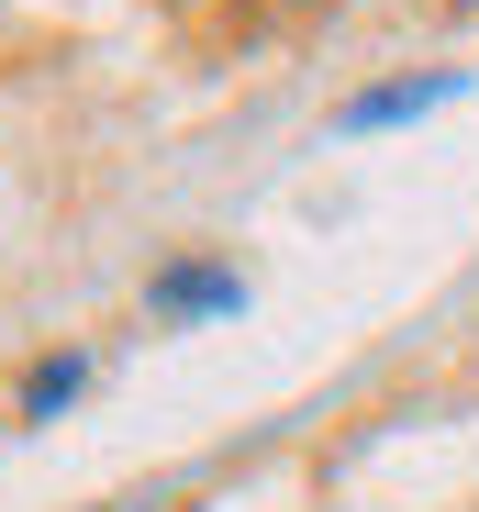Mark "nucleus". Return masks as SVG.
<instances>
[{"label":"nucleus","mask_w":479,"mask_h":512,"mask_svg":"<svg viewBox=\"0 0 479 512\" xmlns=\"http://www.w3.org/2000/svg\"><path fill=\"white\" fill-rule=\"evenodd\" d=\"M156 323H212V312H246V268H212V256H179L156 268Z\"/></svg>","instance_id":"obj_1"},{"label":"nucleus","mask_w":479,"mask_h":512,"mask_svg":"<svg viewBox=\"0 0 479 512\" xmlns=\"http://www.w3.org/2000/svg\"><path fill=\"white\" fill-rule=\"evenodd\" d=\"M435 101H457V67H435V78H379V90H357V101H346V134L413 123V112H435Z\"/></svg>","instance_id":"obj_2"},{"label":"nucleus","mask_w":479,"mask_h":512,"mask_svg":"<svg viewBox=\"0 0 479 512\" xmlns=\"http://www.w3.org/2000/svg\"><path fill=\"white\" fill-rule=\"evenodd\" d=\"M78 390H90V357H34L23 368V412H67Z\"/></svg>","instance_id":"obj_3"},{"label":"nucleus","mask_w":479,"mask_h":512,"mask_svg":"<svg viewBox=\"0 0 479 512\" xmlns=\"http://www.w3.org/2000/svg\"><path fill=\"white\" fill-rule=\"evenodd\" d=\"M112 512H168V501H112Z\"/></svg>","instance_id":"obj_4"}]
</instances>
